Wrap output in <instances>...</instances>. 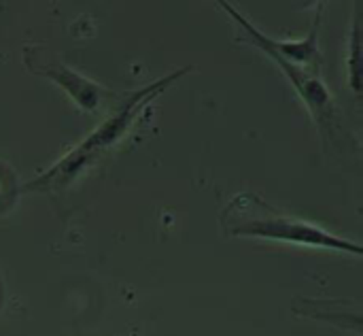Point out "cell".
Wrapping results in <instances>:
<instances>
[{"label": "cell", "mask_w": 363, "mask_h": 336, "mask_svg": "<svg viewBox=\"0 0 363 336\" xmlns=\"http://www.w3.org/2000/svg\"><path fill=\"white\" fill-rule=\"evenodd\" d=\"M187 68H179L174 72L164 75L162 79H155L153 83L132 92L128 100L111 115L106 117L96 130H91L77 147H72L66 156H62L55 164H51L47 170L38 173L30 183L23 185L26 192H60L74 183L89 166H94L98 160H102L119 141L132 130L138 115L157 98L162 96L174 81H179Z\"/></svg>", "instance_id": "obj_1"}, {"label": "cell", "mask_w": 363, "mask_h": 336, "mask_svg": "<svg viewBox=\"0 0 363 336\" xmlns=\"http://www.w3.org/2000/svg\"><path fill=\"white\" fill-rule=\"evenodd\" d=\"M225 232L232 237L262 239L285 245L311 247V249H328L362 256V245L338 237L317 224H311L300 217H291L264 198L255 194H238L223 211Z\"/></svg>", "instance_id": "obj_2"}, {"label": "cell", "mask_w": 363, "mask_h": 336, "mask_svg": "<svg viewBox=\"0 0 363 336\" xmlns=\"http://www.w3.org/2000/svg\"><path fill=\"white\" fill-rule=\"evenodd\" d=\"M26 55H28L26 64H28L30 70H34V72L51 79L55 85H60L83 111H94L100 104L102 90L94 81L85 79L83 75L68 68L60 60H40V58L30 55V53H26Z\"/></svg>", "instance_id": "obj_3"}, {"label": "cell", "mask_w": 363, "mask_h": 336, "mask_svg": "<svg viewBox=\"0 0 363 336\" xmlns=\"http://www.w3.org/2000/svg\"><path fill=\"white\" fill-rule=\"evenodd\" d=\"M349 75H351V87L353 92H359V17L353 21L351 32V53H349Z\"/></svg>", "instance_id": "obj_4"}]
</instances>
